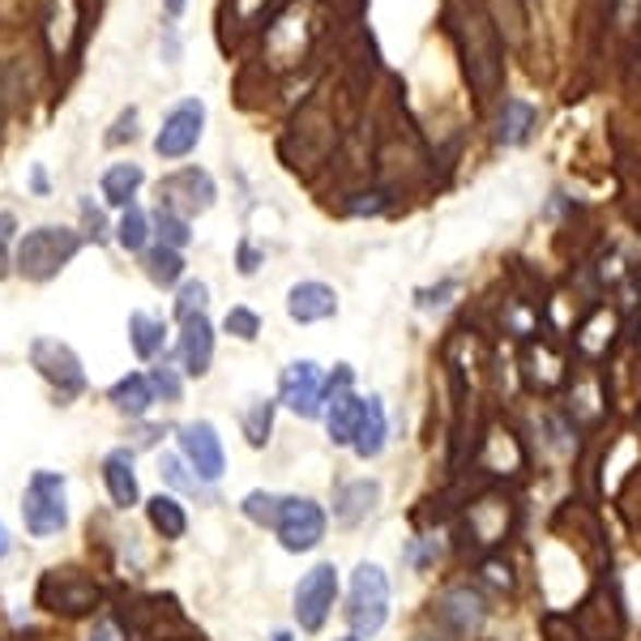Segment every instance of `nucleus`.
<instances>
[{
	"mask_svg": "<svg viewBox=\"0 0 641 641\" xmlns=\"http://www.w3.org/2000/svg\"><path fill=\"white\" fill-rule=\"evenodd\" d=\"M513 531H518V500L500 484L466 500V509H462V543L471 551H479V556L500 551L505 543L513 539Z\"/></svg>",
	"mask_w": 641,
	"mask_h": 641,
	"instance_id": "f257e3e1",
	"label": "nucleus"
},
{
	"mask_svg": "<svg viewBox=\"0 0 641 641\" xmlns=\"http://www.w3.org/2000/svg\"><path fill=\"white\" fill-rule=\"evenodd\" d=\"M82 248V236L69 227H35L22 236V245L13 252V270L31 283H48L56 278Z\"/></svg>",
	"mask_w": 641,
	"mask_h": 641,
	"instance_id": "f03ea898",
	"label": "nucleus"
},
{
	"mask_svg": "<svg viewBox=\"0 0 641 641\" xmlns=\"http://www.w3.org/2000/svg\"><path fill=\"white\" fill-rule=\"evenodd\" d=\"M390 620V578L381 565H359L351 573V591H346V625L359 633V638H372L381 633Z\"/></svg>",
	"mask_w": 641,
	"mask_h": 641,
	"instance_id": "7ed1b4c3",
	"label": "nucleus"
},
{
	"mask_svg": "<svg viewBox=\"0 0 641 641\" xmlns=\"http://www.w3.org/2000/svg\"><path fill=\"white\" fill-rule=\"evenodd\" d=\"M22 522L35 539H48L60 535L64 522H69V505H64V475L56 471H35L26 496H22Z\"/></svg>",
	"mask_w": 641,
	"mask_h": 641,
	"instance_id": "20e7f679",
	"label": "nucleus"
},
{
	"mask_svg": "<svg viewBox=\"0 0 641 641\" xmlns=\"http://www.w3.org/2000/svg\"><path fill=\"white\" fill-rule=\"evenodd\" d=\"M99 582L86 569H48L39 591H35V603L56 612V616H86V612L99 607Z\"/></svg>",
	"mask_w": 641,
	"mask_h": 641,
	"instance_id": "39448f33",
	"label": "nucleus"
},
{
	"mask_svg": "<svg viewBox=\"0 0 641 641\" xmlns=\"http://www.w3.org/2000/svg\"><path fill=\"white\" fill-rule=\"evenodd\" d=\"M573 620L586 641H625V598L616 578H598L594 591L573 607Z\"/></svg>",
	"mask_w": 641,
	"mask_h": 641,
	"instance_id": "423d86ee",
	"label": "nucleus"
},
{
	"mask_svg": "<svg viewBox=\"0 0 641 641\" xmlns=\"http://www.w3.org/2000/svg\"><path fill=\"white\" fill-rule=\"evenodd\" d=\"M475 466L488 475V479H522L526 466H531V449L526 441L505 428V424H484L479 428V444H475Z\"/></svg>",
	"mask_w": 641,
	"mask_h": 641,
	"instance_id": "0eeeda50",
	"label": "nucleus"
},
{
	"mask_svg": "<svg viewBox=\"0 0 641 641\" xmlns=\"http://www.w3.org/2000/svg\"><path fill=\"white\" fill-rule=\"evenodd\" d=\"M488 620V598L479 586L471 582H458V586H444L437 598H432V625L449 629L453 638L471 641Z\"/></svg>",
	"mask_w": 641,
	"mask_h": 641,
	"instance_id": "6e6552de",
	"label": "nucleus"
},
{
	"mask_svg": "<svg viewBox=\"0 0 641 641\" xmlns=\"http://www.w3.org/2000/svg\"><path fill=\"white\" fill-rule=\"evenodd\" d=\"M462 51H466V73H471L475 91L488 99L500 82V51H496L492 22L484 17V9H471L466 26H462Z\"/></svg>",
	"mask_w": 641,
	"mask_h": 641,
	"instance_id": "1a4fd4ad",
	"label": "nucleus"
},
{
	"mask_svg": "<svg viewBox=\"0 0 641 641\" xmlns=\"http://www.w3.org/2000/svg\"><path fill=\"white\" fill-rule=\"evenodd\" d=\"M31 364L44 372V381L56 385L60 397H78L86 390V372H82V359L78 351L60 339H35L31 343Z\"/></svg>",
	"mask_w": 641,
	"mask_h": 641,
	"instance_id": "9d476101",
	"label": "nucleus"
},
{
	"mask_svg": "<svg viewBox=\"0 0 641 641\" xmlns=\"http://www.w3.org/2000/svg\"><path fill=\"white\" fill-rule=\"evenodd\" d=\"M274 531H278V543L287 551H312L317 543L325 539V513L308 496H283V509H278Z\"/></svg>",
	"mask_w": 641,
	"mask_h": 641,
	"instance_id": "9b49d317",
	"label": "nucleus"
},
{
	"mask_svg": "<svg viewBox=\"0 0 641 641\" xmlns=\"http://www.w3.org/2000/svg\"><path fill=\"white\" fill-rule=\"evenodd\" d=\"M334 598H339V569H334V565H312L296 586L299 629L317 633V629L325 625V616L334 612Z\"/></svg>",
	"mask_w": 641,
	"mask_h": 641,
	"instance_id": "f8f14e48",
	"label": "nucleus"
},
{
	"mask_svg": "<svg viewBox=\"0 0 641 641\" xmlns=\"http://www.w3.org/2000/svg\"><path fill=\"white\" fill-rule=\"evenodd\" d=\"M201 129H205V103L180 99L167 111V120H163V129L154 138V154L158 158H185V154H193L201 142Z\"/></svg>",
	"mask_w": 641,
	"mask_h": 641,
	"instance_id": "ddd939ff",
	"label": "nucleus"
},
{
	"mask_svg": "<svg viewBox=\"0 0 641 641\" xmlns=\"http://www.w3.org/2000/svg\"><path fill=\"white\" fill-rule=\"evenodd\" d=\"M569 359L565 351L551 343V339H526L522 343V381L535 390V394H556L569 385Z\"/></svg>",
	"mask_w": 641,
	"mask_h": 641,
	"instance_id": "4468645a",
	"label": "nucleus"
},
{
	"mask_svg": "<svg viewBox=\"0 0 641 641\" xmlns=\"http://www.w3.org/2000/svg\"><path fill=\"white\" fill-rule=\"evenodd\" d=\"M278 402L287 411H296L304 419H317L325 411V377L312 359H296L292 368H283V381H278Z\"/></svg>",
	"mask_w": 641,
	"mask_h": 641,
	"instance_id": "2eb2a0df",
	"label": "nucleus"
},
{
	"mask_svg": "<svg viewBox=\"0 0 641 641\" xmlns=\"http://www.w3.org/2000/svg\"><path fill=\"white\" fill-rule=\"evenodd\" d=\"M565 390H569L565 415H569L573 424H582V428H598V424L607 419L612 397H607V381H603V372H594V364H586L582 372H573Z\"/></svg>",
	"mask_w": 641,
	"mask_h": 641,
	"instance_id": "dca6fc26",
	"label": "nucleus"
},
{
	"mask_svg": "<svg viewBox=\"0 0 641 641\" xmlns=\"http://www.w3.org/2000/svg\"><path fill=\"white\" fill-rule=\"evenodd\" d=\"M158 205H167V210H176V214H201V210H210L214 198H218V189H214V180H210V171H201V167H180L176 176H167L163 185H158Z\"/></svg>",
	"mask_w": 641,
	"mask_h": 641,
	"instance_id": "f3484780",
	"label": "nucleus"
},
{
	"mask_svg": "<svg viewBox=\"0 0 641 641\" xmlns=\"http://www.w3.org/2000/svg\"><path fill=\"white\" fill-rule=\"evenodd\" d=\"M616 343H620V317H616V308L594 304L591 312L582 317V325L573 330L578 355H582L586 364H598V359H607V355L616 351Z\"/></svg>",
	"mask_w": 641,
	"mask_h": 641,
	"instance_id": "a211bd4d",
	"label": "nucleus"
},
{
	"mask_svg": "<svg viewBox=\"0 0 641 641\" xmlns=\"http://www.w3.org/2000/svg\"><path fill=\"white\" fill-rule=\"evenodd\" d=\"M180 449H185V458H189V466L198 471L201 484H214V479H223V471H227V453H223V441H218V432H214V424H189L185 432H180Z\"/></svg>",
	"mask_w": 641,
	"mask_h": 641,
	"instance_id": "6ab92c4d",
	"label": "nucleus"
},
{
	"mask_svg": "<svg viewBox=\"0 0 641 641\" xmlns=\"http://www.w3.org/2000/svg\"><path fill=\"white\" fill-rule=\"evenodd\" d=\"M287 312H292V321H299V325L330 321V317L339 312V296H334V287H325V283H296V287L287 292Z\"/></svg>",
	"mask_w": 641,
	"mask_h": 641,
	"instance_id": "aec40b11",
	"label": "nucleus"
},
{
	"mask_svg": "<svg viewBox=\"0 0 641 641\" xmlns=\"http://www.w3.org/2000/svg\"><path fill=\"white\" fill-rule=\"evenodd\" d=\"M381 505V484L377 479H351L334 492V522L339 526H359L368 513Z\"/></svg>",
	"mask_w": 641,
	"mask_h": 641,
	"instance_id": "412c9836",
	"label": "nucleus"
},
{
	"mask_svg": "<svg viewBox=\"0 0 641 641\" xmlns=\"http://www.w3.org/2000/svg\"><path fill=\"white\" fill-rule=\"evenodd\" d=\"M176 355H180V368H185L189 377H205V372H210V359H214V330H210L205 312L185 321V334H180Z\"/></svg>",
	"mask_w": 641,
	"mask_h": 641,
	"instance_id": "4be33fe9",
	"label": "nucleus"
},
{
	"mask_svg": "<svg viewBox=\"0 0 641 641\" xmlns=\"http://www.w3.org/2000/svg\"><path fill=\"white\" fill-rule=\"evenodd\" d=\"M103 484L111 492V505H120V509L138 505V475H133V453L129 449H111L103 458Z\"/></svg>",
	"mask_w": 641,
	"mask_h": 641,
	"instance_id": "5701e85b",
	"label": "nucleus"
},
{
	"mask_svg": "<svg viewBox=\"0 0 641 641\" xmlns=\"http://www.w3.org/2000/svg\"><path fill=\"white\" fill-rule=\"evenodd\" d=\"M364 411H368V397L359 394H339L330 397V411H325V428H330V441L334 444H351L359 424H364Z\"/></svg>",
	"mask_w": 641,
	"mask_h": 641,
	"instance_id": "b1692460",
	"label": "nucleus"
},
{
	"mask_svg": "<svg viewBox=\"0 0 641 641\" xmlns=\"http://www.w3.org/2000/svg\"><path fill=\"white\" fill-rule=\"evenodd\" d=\"M390 441V419H385V402L381 397H368V411H364V424H359V432H355V458H381V449Z\"/></svg>",
	"mask_w": 641,
	"mask_h": 641,
	"instance_id": "393cba45",
	"label": "nucleus"
},
{
	"mask_svg": "<svg viewBox=\"0 0 641 641\" xmlns=\"http://www.w3.org/2000/svg\"><path fill=\"white\" fill-rule=\"evenodd\" d=\"M142 180H146V171H142L138 163H111V167L103 171V185H99L103 201L129 210L133 198H138V189H142Z\"/></svg>",
	"mask_w": 641,
	"mask_h": 641,
	"instance_id": "a878e982",
	"label": "nucleus"
},
{
	"mask_svg": "<svg viewBox=\"0 0 641 641\" xmlns=\"http://www.w3.org/2000/svg\"><path fill=\"white\" fill-rule=\"evenodd\" d=\"M535 129V107L526 99H505L500 116H496V142L500 146H522Z\"/></svg>",
	"mask_w": 641,
	"mask_h": 641,
	"instance_id": "bb28decb",
	"label": "nucleus"
},
{
	"mask_svg": "<svg viewBox=\"0 0 641 641\" xmlns=\"http://www.w3.org/2000/svg\"><path fill=\"white\" fill-rule=\"evenodd\" d=\"M107 397L116 402V411H124V415H133V419H142L150 406L158 402V397H154V385H150V377H142V372L120 377V381L107 390Z\"/></svg>",
	"mask_w": 641,
	"mask_h": 641,
	"instance_id": "cd10ccee",
	"label": "nucleus"
},
{
	"mask_svg": "<svg viewBox=\"0 0 641 641\" xmlns=\"http://www.w3.org/2000/svg\"><path fill=\"white\" fill-rule=\"evenodd\" d=\"M142 265H146V278L154 287H171V283H180V274H185L180 248H167V245L146 248V252H142Z\"/></svg>",
	"mask_w": 641,
	"mask_h": 641,
	"instance_id": "c85d7f7f",
	"label": "nucleus"
},
{
	"mask_svg": "<svg viewBox=\"0 0 641 641\" xmlns=\"http://www.w3.org/2000/svg\"><path fill=\"white\" fill-rule=\"evenodd\" d=\"M150 513V526L163 535V539H180L189 531V518H185V505L176 496H154L146 505Z\"/></svg>",
	"mask_w": 641,
	"mask_h": 641,
	"instance_id": "c756f323",
	"label": "nucleus"
},
{
	"mask_svg": "<svg viewBox=\"0 0 641 641\" xmlns=\"http://www.w3.org/2000/svg\"><path fill=\"white\" fill-rule=\"evenodd\" d=\"M163 339H167L163 321H154L146 312H133V317H129V343H133V351H138L142 359H154V355L163 351Z\"/></svg>",
	"mask_w": 641,
	"mask_h": 641,
	"instance_id": "7c9ffc66",
	"label": "nucleus"
},
{
	"mask_svg": "<svg viewBox=\"0 0 641 641\" xmlns=\"http://www.w3.org/2000/svg\"><path fill=\"white\" fill-rule=\"evenodd\" d=\"M154 236H158V245H167V248H185L189 240H193L189 218L176 214V210H167V205L154 210Z\"/></svg>",
	"mask_w": 641,
	"mask_h": 641,
	"instance_id": "2f4dec72",
	"label": "nucleus"
},
{
	"mask_svg": "<svg viewBox=\"0 0 641 641\" xmlns=\"http://www.w3.org/2000/svg\"><path fill=\"white\" fill-rule=\"evenodd\" d=\"M270 428H274V402L270 397H252L245 411V437L252 449L270 441Z\"/></svg>",
	"mask_w": 641,
	"mask_h": 641,
	"instance_id": "473e14b6",
	"label": "nucleus"
},
{
	"mask_svg": "<svg viewBox=\"0 0 641 641\" xmlns=\"http://www.w3.org/2000/svg\"><path fill=\"white\" fill-rule=\"evenodd\" d=\"M116 240L120 248H129V252H146V240H150V218L138 210V205H129L124 214H120V227H116Z\"/></svg>",
	"mask_w": 641,
	"mask_h": 641,
	"instance_id": "72a5a7b5",
	"label": "nucleus"
},
{
	"mask_svg": "<svg viewBox=\"0 0 641 641\" xmlns=\"http://www.w3.org/2000/svg\"><path fill=\"white\" fill-rule=\"evenodd\" d=\"M479 582L484 586H492V591H518V578H513V565L505 560V556H496V551H488L484 560H479Z\"/></svg>",
	"mask_w": 641,
	"mask_h": 641,
	"instance_id": "f704fd0d",
	"label": "nucleus"
},
{
	"mask_svg": "<svg viewBox=\"0 0 641 641\" xmlns=\"http://www.w3.org/2000/svg\"><path fill=\"white\" fill-rule=\"evenodd\" d=\"M240 509H245L248 522H257V526H274V522H278V509H283V496H274V492H248Z\"/></svg>",
	"mask_w": 641,
	"mask_h": 641,
	"instance_id": "c9c22d12",
	"label": "nucleus"
},
{
	"mask_svg": "<svg viewBox=\"0 0 641 641\" xmlns=\"http://www.w3.org/2000/svg\"><path fill=\"white\" fill-rule=\"evenodd\" d=\"M539 629H543V641H586L582 629H578V620L565 616V612H543Z\"/></svg>",
	"mask_w": 641,
	"mask_h": 641,
	"instance_id": "e433bc0d",
	"label": "nucleus"
},
{
	"mask_svg": "<svg viewBox=\"0 0 641 641\" xmlns=\"http://www.w3.org/2000/svg\"><path fill=\"white\" fill-rule=\"evenodd\" d=\"M205 299H210V287H205V283H185V287H180V296H176V317H180V325H185L189 317H201V312H205Z\"/></svg>",
	"mask_w": 641,
	"mask_h": 641,
	"instance_id": "4c0bfd02",
	"label": "nucleus"
},
{
	"mask_svg": "<svg viewBox=\"0 0 641 641\" xmlns=\"http://www.w3.org/2000/svg\"><path fill=\"white\" fill-rule=\"evenodd\" d=\"M223 330L236 334V339H245V343H252V339L261 334V317H257L252 308H232L227 321H223Z\"/></svg>",
	"mask_w": 641,
	"mask_h": 641,
	"instance_id": "58836bf2",
	"label": "nucleus"
},
{
	"mask_svg": "<svg viewBox=\"0 0 641 641\" xmlns=\"http://www.w3.org/2000/svg\"><path fill=\"white\" fill-rule=\"evenodd\" d=\"M150 385H154V397H163V402H180V394H185V385H180L176 368H167V364L150 372Z\"/></svg>",
	"mask_w": 641,
	"mask_h": 641,
	"instance_id": "ea45409f",
	"label": "nucleus"
},
{
	"mask_svg": "<svg viewBox=\"0 0 641 641\" xmlns=\"http://www.w3.org/2000/svg\"><path fill=\"white\" fill-rule=\"evenodd\" d=\"M449 296H458V283H453V278H444L441 287H428V292H419V296H415V304H419L424 312H432V308H444V304H449Z\"/></svg>",
	"mask_w": 641,
	"mask_h": 641,
	"instance_id": "a19ab883",
	"label": "nucleus"
},
{
	"mask_svg": "<svg viewBox=\"0 0 641 641\" xmlns=\"http://www.w3.org/2000/svg\"><path fill=\"white\" fill-rule=\"evenodd\" d=\"M133 124H138V107H129V111H120V120H116V124H111V133H107V146H120L124 138L133 142V133H138Z\"/></svg>",
	"mask_w": 641,
	"mask_h": 641,
	"instance_id": "79ce46f5",
	"label": "nucleus"
},
{
	"mask_svg": "<svg viewBox=\"0 0 641 641\" xmlns=\"http://www.w3.org/2000/svg\"><path fill=\"white\" fill-rule=\"evenodd\" d=\"M351 381H355V372H351L346 364H339V368L325 377V406H330V397L346 394V390H351Z\"/></svg>",
	"mask_w": 641,
	"mask_h": 641,
	"instance_id": "37998d69",
	"label": "nucleus"
},
{
	"mask_svg": "<svg viewBox=\"0 0 641 641\" xmlns=\"http://www.w3.org/2000/svg\"><path fill=\"white\" fill-rule=\"evenodd\" d=\"M13 227H17V218H13V214H0V278H4V274H9V265H13V257H9Z\"/></svg>",
	"mask_w": 641,
	"mask_h": 641,
	"instance_id": "c03bdc74",
	"label": "nucleus"
},
{
	"mask_svg": "<svg viewBox=\"0 0 641 641\" xmlns=\"http://www.w3.org/2000/svg\"><path fill=\"white\" fill-rule=\"evenodd\" d=\"M437 556H441V543H437V535H428V539L415 543V551H411V565H415V569H428Z\"/></svg>",
	"mask_w": 641,
	"mask_h": 641,
	"instance_id": "a18cd8bd",
	"label": "nucleus"
},
{
	"mask_svg": "<svg viewBox=\"0 0 641 641\" xmlns=\"http://www.w3.org/2000/svg\"><path fill=\"white\" fill-rule=\"evenodd\" d=\"M257 265H261V252L252 245H240V274H257Z\"/></svg>",
	"mask_w": 641,
	"mask_h": 641,
	"instance_id": "49530a36",
	"label": "nucleus"
},
{
	"mask_svg": "<svg viewBox=\"0 0 641 641\" xmlns=\"http://www.w3.org/2000/svg\"><path fill=\"white\" fill-rule=\"evenodd\" d=\"M82 214H86V223L95 227V240H103V214L91 205V201H82Z\"/></svg>",
	"mask_w": 641,
	"mask_h": 641,
	"instance_id": "de8ad7c7",
	"label": "nucleus"
},
{
	"mask_svg": "<svg viewBox=\"0 0 641 641\" xmlns=\"http://www.w3.org/2000/svg\"><path fill=\"white\" fill-rule=\"evenodd\" d=\"M91 641H120V633H116V625H103V629Z\"/></svg>",
	"mask_w": 641,
	"mask_h": 641,
	"instance_id": "09e8293b",
	"label": "nucleus"
},
{
	"mask_svg": "<svg viewBox=\"0 0 641 641\" xmlns=\"http://www.w3.org/2000/svg\"><path fill=\"white\" fill-rule=\"evenodd\" d=\"M163 9H167V17H180L185 13V0H163Z\"/></svg>",
	"mask_w": 641,
	"mask_h": 641,
	"instance_id": "8fccbe9b",
	"label": "nucleus"
},
{
	"mask_svg": "<svg viewBox=\"0 0 641 641\" xmlns=\"http://www.w3.org/2000/svg\"><path fill=\"white\" fill-rule=\"evenodd\" d=\"M9 547H13V543H9V531H4V522H0V560L9 556Z\"/></svg>",
	"mask_w": 641,
	"mask_h": 641,
	"instance_id": "3c124183",
	"label": "nucleus"
},
{
	"mask_svg": "<svg viewBox=\"0 0 641 641\" xmlns=\"http://www.w3.org/2000/svg\"><path fill=\"white\" fill-rule=\"evenodd\" d=\"M31 180H35V189H39V193L48 189V176H44V167H35V176H31Z\"/></svg>",
	"mask_w": 641,
	"mask_h": 641,
	"instance_id": "603ef678",
	"label": "nucleus"
},
{
	"mask_svg": "<svg viewBox=\"0 0 641 641\" xmlns=\"http://www.w3.org/2000/svg\"><path fill=\"white\" fill-rule=\"evenodd\" d=\"M270 641H296V638H292V633H274Z\"/></svg>",
	"mask_w": 641,
	"mask_h": 641,
	"instance_id": "864d4df0",
	"label": "nucleus"
},
{
	"mask_svg": "<svg viewBox=\"0 0 641 641\" xmlns=\"http://www.w3.org/2000/svg\"><path fill=\"white\" fill-rule=\"evenodd\" d=\"M339 641H359V638H339Z\"/></svg>",
	"mask_w": 641,
	"mask_h": 641,
	"instance_id": "5fc2aeb1",
	"label": "nucleus"
}]
</instances>
